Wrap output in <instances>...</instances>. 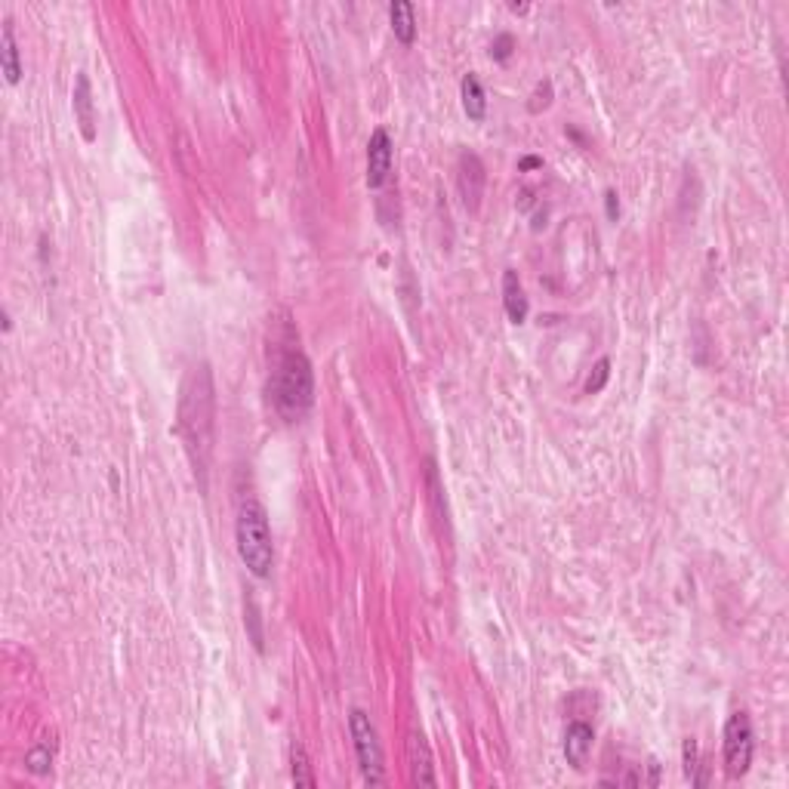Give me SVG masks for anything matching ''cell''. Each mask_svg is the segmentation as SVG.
<instances>
[{"label": "cell", "instance_id": "6da1fadb", "mask_svg": "<svg viewBox=\"0 0 789 789\" xmlns=\"http://www.w3.org/2000/svg\"><path fill=\"white\" fill-rule=\"evenodd\" d=\"M213 432H216V389H213V373L207 364L191 367L179 395V435L186 441L191 466L201 475H207V463L213 454Z\"/></svg>", "mask_w": 789, "mask_h": 789}, {"label": "cell", "instance_id": "7a4b0ae2", "mask_svg": "<svg viewBox=\"0 0 789 789\" xmlns=\"http://www.w3.org/2000/svg\"><path fill=\"white\" fill-rule=\"evenodd\" d=\"M269 392L275 410L287 423H297V419L308 414V408L315 401V376L308 358L302 355L297 345H287V349L278 352Z\"/></svg>", "mask_w": 789, "mask_h": 789}, {"label": "cell", "instance_id": "3957f363", "mask_svg": "<svg viewBox=\"0 0 789 789\" xmlns=\"http://www.w3.org/2000/svg\"><path fill=\"white\" fill-rule=\"evenodd\" d=\"M234 537H238V555L247 564V571L253 577H269L271 564H275V546H271L269 512L262 509L260 500L241 503Z\"/></svg>", "mask_w": 789, "mask_h": 789}, {"label": "cell", "instance_id": "277c9868", "mask_svg": "<svg viewBox=\"0 0 789 789\" xmlns=\"http://www.w3.org/2000/svg\"><path fill=\"white\" fill-rule=\"evenodd\" d=\"M349 731H352V740H355V752H358L361 774H364V784L382 786L386 784V771H382V747H380V734H376L371 715H367L364 710H352L349 712Z\"/></svg>", "mask_w": 789, "mask_h": 789}, {"label": "cell", "instance_id": "5b68a950", "mask_svg": "<svg viewBox=\"0 0 789 789\" xmlns=\"http://www.w3.org/2000/svg\"><path fill=\"white\" fill-rule=\"evenodd\" d=\"M752 765V721L747 712H734L725 725V771L743 777Z\"/></svg>", "mask_w": 789, "mask_h": 789}, {"label": "cell", "instance_id": "8992f818", "mask_svg": "<svg viewBox=\"0 0 789 789\" xmlns=\"http://www.w3.org/2000/svg\"><path fill=\"white\" fill-rule=\"evenodd\" d=\"M392 154H395V145L389 130L376 127L371 133V142H367V186L371 188H380L382 182L389 179V173H392Z\"/></svg>", "mask_w": 789, "mask_h": 789}, {"label": "cell", "instance_id": "52a82bcc", "mask_svg": "<svg viewBox=\"0 0 789 789\" xmlns=\"http://www.w3.org/2000/svg\"><path fill=\"white\" fill-rule=\"evenodd\" d=\"M484 164L478 154L472 151H463L460 154V176H456V182H460V195H463V204H466V210H478V204H482V195H484Z\"/></svg>", "mask_w": 789, "mask_h": 789}, {"label": "cell", "instance_id": "ba28073f", "mask_svg": "<svg viewBox=\"0 0 789 789\" xmlns=\"http://www.w3.org/2000/svg\"><path fill=\"white\" fill-rule=\"evenodd\" d=\"M592 740H595V731L592 725L586 721H571L564 731V758L573 771H583L586 768V758L592 752Z\"/></svg>", "mask_w": 789, "mask_h": 789}, {"label": "cell", "instance_id": "9c48e42d", "mask_svg": "<svg viewBox=\"0 0 789 789\" xmlns=\"http://www.w3.org/2000/svg\"><path fill=\"white\" fill-rule=\"evenodd\" d=\"M71 108H75V121L80 127V136L87 142L96 139V115H93V90H90V78L84 71H78L75 78V96H71Z\"/></svg>", "mask_w": 789, "mask_h": 789}, {"label": "cell", "instance_id": "30bf717a", "mask_svg": "<svg viewBox=\"0 0 789 789\" xmlns=\"http://www.w3.org/2000/svg\"><path fill=\"white\" fill-rule=\"evenodd\" d=\"M503 306H506V315L512 324L528 321V293H525V284H521L518 271H512V269L503 271Z\"/></svg>", "mask_w": 789, "mask_h": 789}, {"label": "cell", "instance_id": "8fae6325", "mask_svg": "<svg viewBox=\"0 0 789 789\" xmlns=\"http://www.w3.org/2000/svg\"><path fill=\"white\" fill-rule=\"evenodd\" d=\"M408 756H410V771H414V784L417 786H438V780H435V771H432L429 747H426V740L419 734H410Z\"/></svg>", "mask_w": 789, "mask_h": 789}, {"label": "cell", "instance_id": "7c38bea8", "mask_svg": "<svg viewBox=\"0 0 789 789\" xmlns=\"http://www.w3.org/2000/svg\"><path fill=\"white\" fill-rule=\"evenodd\" d=\"M0 62H4L6 80H10V84H19V80H22V62H19L16 32H13L10 19H4V28H0Z\"/></svg>", "mask_w": 789, "mask_h": 789}, {"label": "cell", "instance_id": "4fadbf2b", "mask_svg": "<svg viewBox=\"0 0 789 789\" xmlns=\"http://www.w3.org/2000/svg\"><path fill=\"white\" fill-rule=\"evenodd\" d=\"M460 96H463V112H466L472 121H484V115H488V96H484V87L475 71H469V75L463 78Z\"/></svg>", "mask_w": 789, "mask_h": 789}, {"label": "cell", "instance_id": "5bb4252c", "mask_svg": "<svg viewBox=\"0 0 789 789\" xmlns=\"http://www.w3.org/2000/svg\"><path fill=\"white\" fill-rule=\"evenodd\" d=\"M389 22H392V32L401 43H414L417 38V16H414V4L408 0H395L389 4Z\"/></svg>", "mask_w": 789, "mask_h": 789}, {"label": "cell", "instance_id": "9a60e30c", "mask_svg": "<svg viewBox=\"0 0 789 789\" xmlns=\"http://www.w3.org/2000/svg\"><path fill=\"white\" fill-rule=\"evenodd\" d=\"M290 765H293V784H297V786L312 789L315 784H318V780H315V774H312V765H308L306 747L297 743V740H293V747H290Z\"/></svg>", "mask_w": 789, "mask_h": 789}, {"label": "cell", "instance_id": "2e32d148", "mask_svg": "<svg viewBox=\"0 0 789 789\" xmlns=\"http://www.w3.org/2000/svg\"><path fill=\"white\" fill-rule=\"evenodd\" d=\"M50 762H53V749H50L47 743H38V747L25 756V765H28V771H32V774H47Z\"/></svg>", "mask_w": 789, "mask_h": 789}, {"label": "cell", "instance_id": "e0dca14e", "mask_svg": "<svg viewBox=\"0 0 789 789\" xmlns=\"http://www.w3.org/2000/svg\"><path fill=\"white\" fill-rule=\"evenodd\" d=\"M608 376H610V361H608V358H601L599 364H595V373L589 376V382H586V392H589V395L601 392V389H604V382H608Z\"/></svg>", "mask_w": 789, "mask_h": 789}, {"label": "cell", "instance_id": "ac0fdd59", "mask_svg": "<svg viewBox=\"0 0 789 789\" xmlns=\"http://www.w3.org/2000/svg\"><path fill=\"white\" fill-rule=\"evenodd\" d=\"M512 47H515L512 34H500V38L493 41V47H491V56L500 59V62H506V59L512 56Z\"/></svg>", "mask_w": 789, "mask_h": 789}, {"label": "cell", "instance_id": "d6986e66", "mask_svg": "<svg viewBox=\"0 0 789 789\" xmlns=\"http://www.w3.org/2000/svg\"><path fill=\"white\" fill-rule=\"evenodd\" d=\"M684 771H688V777L697 771V743L694 740H684Z\"/></svg>", "mask_w": 789, "mask_h": 789}, {"label": "cell", "instance_id": "ffe728a7", "mask_svg": "<svg viewBox=\"0 0 789 789\" xmlns=\"http://www.w3.org/2000/svg\"><path fill=\"white\" fill-rule=\"evenodd\" d=\"M604 210H608V219L620 216V197H617V191H608V195H604Z\"/></svg>", "mask_w": 789, "mask_h": 789}, {"label": "cell", "instance_id": "44dd1931", "mask_svg": "<svg viewBox=\"0 0 789 789\" xmlns=\"http://www.w3.org/2000/svg\"><path fill=\"white\" fill-rule=\"evenodd\" d=\"M537 167H543V158H521L518 164V170H537Z\"/></svg>", "mask_w": 789, "mask_h": 789}, {"label": "cell", "instance_id": "7402d4cb", "mask_svg": "<svg viewBox=\"0 0 789 789\" xmlns=\"http://www.w3.org/2000/svg\"><path fill=\"white\" fill-rule=\"evenodd\" d=\"M509 10H512V13H528V4H512Z\"/></svg>", "mask_w": 789, "mask_h": 789}]
</instances>
